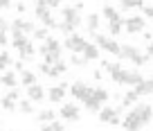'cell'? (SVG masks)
<instances>
[{
  "label": "cell",
  "mask_w": 153,
  "mask_h": 131,
  "mask_svg": "<svg viewBox=\"0 0 153 131\" xmlns=\"http://www.w3.org/2000/svg\"><path fill=\"white\" fill-rule=\"evenodd\" d=\"M27 43H32L27 34H20V32H11V48H16V50H23Z\"/></svg>",
  "instance_id": "cell-21"
},
{
  "label": "cell",
  "mask_w": 153,
  "mask_h": 131,
  "mask_svg": "<svg viewBox=\"0 0 153 131\" xmlns=\"http://www.w3.org/2000/svg\"><path fill=\"white\" fill-rule=\"evenodd\" d=\"M142 127H144V122L140 120V115L133 111V109L122 118V129H124V131H140Z\"/></svg>",
  "instance_id": "cell-10"
},
{
  "label": "cell",
  "mask_w": 153,
  "mask_h": 131,
  "mask_svg": "<svg viewBox=\"0 0 153 131\" xmlns=\"http://www.w3.org/2000/svg\"><path fill=\"white\" fill-rule=\"evenodd\" d=\"M11 66H14V57H11L9 50H0V70L5 73V70H9Z\"/></svg>",
  "instance_id": "cell-26"
},
{
  "label": "cell",
  "mask_w": 153,
  "mask_h": 131,
  "mask_svg": "<svg viewBox=\"0 0 153 131\" xmlns=\"http://www.w3.org/2000/svg\"><path fill=\"white\" fill-rule=\"evenodd\" d=\"M92 77H95V82H101V79H104V73H101V70H92Z\"/></svg>",
  "instance_id": "cell-45"
},
{
  "label": "cell",
  "mask_w": 153,
  "mask_h": 131,
  "mask_svg": "<svg viewBox=\"0 0 153 131\" xmlns=\"http://www.w3.org/2000/svg\"><path fill=\"white\" fill-rule=\"evenodd\" d=\"M68 73V61H63V59H61V61H56V63H54V66H50V68H48V73H45V77H61V75H65Z\"/></svg>",
  "instance_id": "cell-16"
},
{
  "label": "cell",
  "mask_w": 153,
  "mask_h": 131,
  "mask_svg": "<svg viewBox=\"0 0 153 131\" xmlns=\"http://www.w3.org/2000/svg\"><path fill=\"white\" fill-rule=\"evenodd\" d=\"M16 111L25 113V115H32V113H34V104L29 102L27 97H25V100H18V102H16Z\"/></svg>",
  "instance_id": "cell-28"
},
{
  "label": "cell",
  "mask_w": 153,
  "mask_h": 131,
  "mask_svg": "<svg viewBox=\"0 0 153 131\" xmlns=\"http://www.w3.org/2000/svg\"><path fill=\"white\" fill-rule=\"evenodd\" d=\"M0 100H2V93H0Z\"/></svg>",
  "instance_id": "cell-48"
},
{
  "label": "cell",
  "mask_w": 153,
  "mask_h": 131,
  "mask_svg": "<svg viewBox=\"0 0 153 131\" xmlns=\"http://www.w3.org/2000/svg\"><path fill=\"white\" fill-rule=\"evenodd\" d=\"M45 52H63V45L61 41H56L54 36H50L48 41H45L41 48H38V54H45Z\"/></svg>",
  "instance_id": "cell-15"
},
{
  "label": "cell",
  "mask_w": 153,
  "mask_h": 131,
  "mask_svg": "<svg viewBox=\"0 0 153 131\" xmlns=\"http://www.w3.org/2000/svg\"><path fill=\"white\" fill-rule=\"evenodd\" d=\"M133 91H135V95H137V97L153 95V82H151V79H144V82H142V84H137Z\"/></svg>",
  "instance_id": "cell-24"
},
{
  "label": "cell",
  "mask_w": 153,
  "mask_h": 131,
  "mask_svg": "<svg viewBox=\"0 0 153 131\" xmlns=\"http://www.w3.org/2000/svg\"><path fill=\"white\" fill-rule=\"evenodd\" d=\"M137 102H140V97L135 95V91L131 88V91H126L124 95H122V102H120V106H124V109H126V106H135Z\"/></svg>",
  "instance_id": "cell-25"
},
{
  "label": "cell",
  "mask_w": 153,
  "mask_h": 131,
  "mask_svg": "<svg viewBox=\"0 0 153 131\" xmlns=\"http://www.w3.org/2000/svg\"><path fill=\"white\" fill-rule=\"evenodd\" d=\"M68 66H76V68H83V66H88V61L81 57V54H72L70 57V63Z\"/></svg>",
  "instance_id": "cell-36"
},
{
  "label": "cell",
  "mask_w": 153,
  "mask_h": 131,
  "mask_svg": "<svg viewBox=\"0 0 153 131\" xmlns=\"http://www.w3.org/2000/svg\"><path fill=\"white\" fill-rule=\"evenodd\" d=\"M50 14H52V11H50L48 7H45V2H36V5H34V16H36L38 20H43V18H48Z\"/></svg>",
  "instance_id": "cell-29"
},
{
  "label": "cell",
  "mask_w": 153,
  "mask_h": 131,
  "mask_svg": "<svg viewBox=\"0 0 153 131\" xmlns=\"http://www.w3.org/2000/svg\"><path fill=\"white\" fill-rule=\"evenodd\" d=\"M61 16H63V23H65V25H70L72 29H76L79 25L83 23L81 11H76L72 5H63V7H61Z\"/></svg>",
  "instance_id": "cell-4"
},
{
  "label": "cell",
  "mask_w": 153,
  "mask_h": 131,
  "mask_svg": "<svg viewBox=\"0 0 153 131\" xmlns=\"http://www.w3.org/2000/svg\"><path fill=\"white\" fill-rule=\"evenodd\" d=\"M0 84L9 91V88H18V75L14 70H5V73L0 75Z\"/></svg>",
  "instance_id": "cell-14"
},
{
  "label": "cell",
  "mask_w": 153,
  "mask_h": 131,
  "mask_svg": "<svg viewBox=\"0 0 153 131\" xmlns=\"http://www.w3.org/2000/svg\"><path fill=\"white\" fill-rule=\"evenodd\" d=\"M52 120H56V113L52 111V109H41V111L36 113V122L38 124H48V122H52Z\"/></svg>",
  "instance_id": "cell-22"
},
{
  "label": "cell",
  "mask_w": 153,
  "mask_h": 131,
  "mask_svg": "<svg viewBox=\"0 0 153 131\" xmlns=\"http://www.w3.org/2000/svg\"><path fill=\"white\" fill-rule=\"evenodd\" d=\"M86 43H88V41L83 39L81 34H76V32H74V34L65 36V39H63V43H61V45H63V48L68 50V52H72V54H81V50L86 48Z\"/></svg>",
  "instance_id": "cell-5"
},
{
  "label": "cell",
  "mask_w": 153,
  "mask_h": 131,
  "mask_svg": "<svg viewBox=\"0 0 153 131\" xmlns=\"http://www.w3.org/2000/svg\"><path fill=\"white\" fill-rule=\"evenodd\" d=\"M142 82H144V77H142V73H140V70H126V68H124V75H122V86L135 88L137 84H142Z\"/></svg>",
  "instance_id": "cell-11"
},
{
  "label": "cell",
  "mask_w": 153,
  "mask_h": 131,
  "mask_svg": "<svg viewBox=\"0 0 153 131\" xmlns=\"http://www.w3.org/2000/svg\"><path fill=\"white\" fill-rule=\"evenodd\" d=\"M7 97L14 100V102H18V100H20V86L18 88H9V91H7Z\"/></svg>",
  "instance_id": "cell-38"
},
{
  "label": "cell",
  "mask_w": 153,
  "mask_h": 131,
  "mask_svg": "<svg viewBox=\"0 0 153 131\" xmlns=\"http://www.w3.org/2000/svg\"><path fill=\"white\" fill-rule=\"evenodd\" d=\"M81 57L86 59L88 63H90V61H97V59H99L101 54H99V48H97L95 43H86V48L81 50Z\"/></svg>",
  "instance_id": "cell-19"
},
{
  "label": "cell",
  "mask_w": 153,
  "mask_h": 131,
  "mask_svg": "<svg viewBox=\"0 0 153 131\" xmlns=\"http://www.w3.org/2000/svg\"><path fill=\"white\" fill-rule=\"evenodd\" d=\"M144 2H128V0H124V2H120V9L122 11H131V9H142Z\"/></svg>",
  "instance_id": "cell-37"
},
{
  "label": "cell",
  "mask_w": 153,
  "mask_h": 131,
  "mask_svg": "<svg viewBox=\"0 0 153 131\" xmlns=\"http://www.w3.org/2000/svg\"><path fill=\"white\" fill-rule=\"evenodd\" d=\"M14 68H16L14 73H18V75H20V73H23V70H27V63H23V61H20V59H18V61H14Z\"/></svg>",
  "instance_id": "cell-41"
},
{
  "label": "cell",
  "mask_w": 153,
  "mask_h": 131,
  "mask_svg": "<svg viewBox=\"0 0 153 131\" xmlns=\"http://www.w3.org/2000/svg\"><path fill=\"white\" fill-rule=\"evenodd\" d=\"M149 61H151V59H149L146 54L142 52V50H140V52L135 54L133 59H131V63H133V66H137V68H140V66H144V63H149Z\"/></svg>",
  "instance_id": "cell-33"
},
{
  "label": "cell",
  "mask_w": 153,
  "mask_h": 131,
  "mask_svg": "<svg viewBox=\"0 0 153 131\" xmlns=\"http://www.w3.org/2000/svg\"><path fill=\"white\" fill-rule=\"evenodd\" d=\"M0 32H9V20L0 16Z\"/></svg>",
  "instance_id": "cell-42"
},
{
  "label": "cell",
  "mask_w": 153,
  "mask_h": 131,
  "mask_svg": "<svg viewBox=\"0 0 153 131\" xmlns=\"http://www.w3.org/2000/svg\"><path fill=\"white\" fill-rule=\"evenodd\" d=\"M83 23H86V29L90 34H97V32H99V25H101V16L99 14H88Z\"/></svg>",
  "instance_id": "cell-17"
},
{
  "label": "cell",
  "mask_w": 153,
  "mask_h": 131,
  "mask_svg": "<svg viewBox=\"0 0 153 131\" xmlns=\"http://www.w3.org/2000/svg\"><path fill=\"white\" fill-rule=\"evenodd\" d=\"M0 106H2V111H11V113L16 111V102H14V100H9L7 95H2V100H0Z\"/></svg>",
  "instance_id": "cell-34"
},
{
  "label": "cell",
  "mask_w": 153,
  "mask_h": 131,
  "mask_svg": "<svg viewBox=\"0 0 153 131\" xmlns=\"http://www.w3.org/2000/svg\"><path fill=\"white\" fill-rule=\"evenodd\" d=\"M16 9H18L20 14H25V11H27V5H25V2H18V5H16Z\"/></svg>",
  "instance_id": "cell-46"
},
{
  "label": "cell",
  "mask_w": 153,
  "mask_h": 131,
  "mask_svg": "<svg viewBox=\"0 0 153 131\" xmlns=\"http://www.w3.org/2000/svg\"><path fill=\"white\" fill-rule=\"evenodd\" d=\"M41 131H65V124L61 120H52L48 124H41Z\"/></svg>",
  "instance_id": "cell-31"
},
{
  "label": "cell",
  "mask_w": 153,
  "mask_h": 131,
  "mask_svg": "<svg viewBox=\"0 0 153 131\" xmlns=\"http://www.w3.org/2000/svg\"><path fill=\"white\" fill-rule=\"evenodd\" d=\"M9 29L11 32H20V34H34V29H36V25H34V20H29V18H14L9 23Z\"/></svg>",
  "instance_id": "cell-9"
},
{
  "label": "cell",
  "mask_w": 153,
  "mask_h": 131,
  "mask_svg": "<svg viewBox=\"0 0 153 131\" xmlns=\"http://www.w3.org/2000/svg\"><path fill=\"white\" fill-rule=\"evenodd\" d=\"M122 32H124V18L117 20V23H108V34H110V39H113V36H120Z\"/></svg>",
  "instance_id": "cell-30"
},
{
  "label": "cell",
  "mask_w": 153,
  "mask_h": 131,
  "mask_svg": "<svg viewBox=\"0 0 153 131\" xmlns=\"http://www.w3.org/2000/svg\"><path fill=\"white\" fill-rule=\"evenodd\" d=\"M34 84H38L36 82V73H32V70H23V73L18 75V86L29 88V86H34Z\"/></svg>",
  "instance_id": "cell-20"
},
{
  "label": "cell",
  "mask_w": 153,
  "mask_h": 131,
  "mask_svg": "<svg viewBox=\"0 0 153 131\" xmlns=\"http://www.w3.org/2000/svg\"><path fill=\"white\" fill-rule=\"evenodd\" d=\"M92 43L99 50H104V52H110L113 57H117V54H120V48H122L115 39H110V36H106V34H99V32L92 34Z\"/></svg>",
  "instance_id": "cell-2"
},
{
  "label": "cell",
  "mask_w": 153,
  "mask_h": 131,
  "mask_svg": "<svg viewBox=\"0 0 153 131\" xmlns=\"http://www.w3.org/2000/svg\"><path fill=\"white\" fill-rule=\"evenodd\" d=\"M122 113H124V106H101V111L97 113L99 122L110 127H120L122 124Z\"/></svg>",
  "instance_id": "cell-1"
},
{
  "label": "cell",
  "mask_w": 153,
  "mask_h": 131,
  "mask_svg": "<svg viewBox=\"0 0 153 131\" xmlns=\"http://www.w3.org/2000/svg\"><path fill=\"white\" fill-rule=\"evenodd\" d=\"M146 29V20L142 16H128L124 18V32L126 34H142Z\"/></svg>",
  "instance_id": "cell-7"
},
{
  "label": "cell",
  "mask_w": 153,
  "mask_h": 131,
  "mask_svg": "<svg viewBox=\"0 0 153 131\" xmlns=\"http://www.w3.org/2000/svg\"><path fill=\"white\" fill-rule=\"evenodd\" d=\"M142 18H153V5H142Z\"/></svg>",
  "instance_id": "cell-39"
},
{
  "label": "cell",
  "mask_w": 153,
  "mask_h": 131,
  "mask_svg": "<svg viewBox=\"0 0 153 131\" xmlns=\"http://www.w3.org/2000/svg\"><path fill=\"white\" fill-rule=\"evenodd\" d=\"M68 88H70V84H68V82H61V84H56V86L48 88L45 97H48V100H50L52 104H61L63 100H65V93H68Z\"/></svg>",
  "instance_id": "cell-8"
},
{
  "label": "cell",
  "mask_w": 153,
  "mask_h": 131,
  "mask_svg": "<svg viewBox=\"0 0 153 131\" xmlns=\"http://www.w3.org/2000/svg\"><path fill=\"white\" fill-rule=\"evenodd\" d=\"M83 106H86V111H90V113H99L101 111V104L97 102V100H92V97H88L86 102H83Z\"/></svg>",
  "instance_id": "cell-32"
},
{
  "label": "cell",
  "mask_w": 153,
  "mask_h": 131,
  "mask_svg": "<svg viewBox=\"0 0 153 131\" xmlns=\"http://www.w3.org/2000/svg\"><path fill=\"white\" fill-rule=\"evenodd\" d=\"M59 115H61V120H65V122H79L81 120V109L76 106L74 102H65V104H61V109H59Z\"/></svg>",
  "instance_id": "cell-6"
},
{
  "label": "cell",
  "mask_w": 153,
  "mask_h": 131,
  "mask_svg": "<svg viewBox=\"0 0 153 131\" xmlns=\"http://www.w3.org/2000/svg\"><path fill=\"white\" fill-rule=\"evenodd\" d=\"M133 111H135V113H137V115H140V120H142L144 124H149V122L153 120V106H151V104L137 102V104H135V106H133Z\"/></svg>",
  "instance_id": "cell-12"
},
{
  "label": "cell",
  "mask_w": 153,
  "mask_h": 131,
  "mask_svg": "<svg viewBox=\"0 0 153 131\" xmlns=\"http://www.w3.org/2000/svg\"><path fill=\"white\" fill-rule=\"evenodd\" d=\"M151 82H153V77H151Z\"/></svg>",
  "instance_id": "cell-49"
},
{
  "label": "cell",
  "mask_w": 153,
  "mask_h": 131,
  "mask_svg": "<svg viewBox=\"0 0 153 131\" xmlns=\"http://www.w3.org/2000/svg\"><path fill=\"white\" fill-rule=\"evenodd\" d=\"M90 97H92V100H97V102H99L101 106H104V104L110 100V93L106 91L104 86H95V88H92V95H90Z\"/></svg>",
  "instance_id": "cell-23"
},
{
  "label": "cell",
  "mask_w": 153,
  "mask_h": 131,
  "mask_svg": "<svg viewBox=\"0 0 153 131\" xmlns=\"http://www.w3.org/2000/svg\"><path fill=\"white\" fill-rule=\"evenodd\" d=\"M45 7H48V9H61V5L54 2V0H45Z\"/></svg>",
  "instance_id": "cell-43"
},
{
  "label": "cell",
  "mask_w": 153,
  "mask_h": 131,
  "mask_svg": "<svg viewBox=\"0 0 153 131\" xmlns=\"http://www.w3.org/2000/svg\"><path fill=\"white\" fill-rule=\"evenodd\" d=\"M34 54H36V48H34V43H27L23 50H18V57H20V61H23V63H29Z\"/></svg>",
  "instance_id": "cell-27"
},
{
  "label": "cell",
  "mask_w": 153,
  "mask_h": 131,
  "mask_svg": "<svg viewBox=\"0 0 153 131\" xmlns=\"http://www.w3.org/2000/svg\"><path fill=\"white\" fill-rule=\"evenodd\" d=\"M7 45H9V34L0 32V50H7Z\"/></svg>",
  "instance_id": "cell-40"
},
{
  "label": "cell",
  "mask_w": 153,
  "mask_h": 131,
  "mask_svg": "<svg viewBox=\"0 0 153 131\" xmlns=\"http://www.w3.org/2000/svg\"><path fill=\"white\" fill-rule=\"evenodd\" d=\"M68 93H70L74 100H79V102H86L88 97L92 95V86H90V84H86L83 79H76V82H72V84H70Z\"/></svg>",
  "instance_id": "cell-3"
},
{
  "label": "cell",
  "mask_w": 153,
  "mask_h": 131,
  "mask_svg": "<svg viewBox=\"0 0 153 131\" xmlns=\"http://www.w3.org/2000/svg\"><path fill=\"white\" fill-rule=\"evenodd\" d=\"M99 16H104L108 23H117V20H122L120 9H115L113 5H104V9H101V14H99Z\"/></svg>",
  "instance_id": "cell-18"
},
{
  "label": "cell",
  "mask_w": 153,
  "mask_h": 131,
  "mask_svg": "<svg viewBox=\"0 0 153 131\" xmlns=\"http://www.w3.org/2000/svg\"><path fill=\"white\" fill-rule=\"evenodd\" d=\"M142 39H144V41H149V43H153V32L144 29V32H142Z\"/></svg>",
  "instance_id": "cell-44"
},
{
  "label": "cell",
  "mask_w": 153,
  "mask_h": 131,
  "mask_svg": "<svg viewBox=\"0 0 153 131\" xmlns=\"http://www.w3.org/2000/svg\"><path fill=\"white\" fill-rule=\"evenodd\" d=\"M0 9H11V2H5V0H0Z\"/></svg>",
  "instance_id": "cell-47"
},
{
  "label": "cell",
  "mask_w": 153,
  "mask_h": 131,
  "mask_svg": "<svg viewBox=\"0 0 153 131\" xmlns=\"http://www.w3.org/2000/svg\"><path fill=\"white\" fill-rule=\"evenodd\" d=\"M27 100L29 102H43L45 100V88L41 86V84H34V86H29L27 88Z\"/></svg>",
  "instance_id": "cell-13"
},
{
  "label": "cell",
  "mask_w": 153,
  "mask_h": 131,
  "mask_svg": "<svg viewBox=\"0 0 153 131\" xmlns=\"http://www.w3.org/2000/svg\"><path fill=\"white\" fill-rule=\"evenodd\" d=\"M34 39H36V41H43V43H45V41L50 39V29H45V27H36V29H34Z\"/></svg>",
  "instance_id": "cell-35"
}]
</instances>
